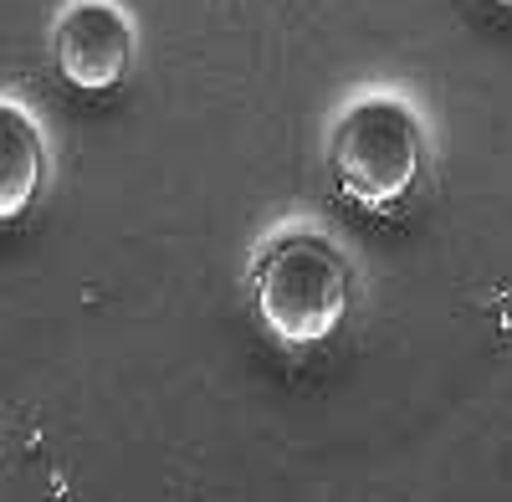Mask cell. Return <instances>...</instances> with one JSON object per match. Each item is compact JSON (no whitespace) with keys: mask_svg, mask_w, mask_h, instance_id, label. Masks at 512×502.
Here are the masks:
<instances>
[{"mask_svg":"<svg viewBox=\"0 0 512 502\" xmlns=\"http://www.w3.org/2000/svg\"><path fill=\"white\" fill-rule=\"evenodd\" d=\"M256 313L267 333L292 349L323 344L354 298L349 257L323 231H287L256 262Z\"/></svg>","mask_w":512,"mask_h":502,"instance_id":"cell-1","label":"cell"},{"mask_svg":"<svg viewBox=\"0 0 512 502\" xmlns=\"http://www.w3.org/2000/svg\"><path fill=\"white\" fill-rule=\"evenodd\" d=\"M420 123L400 98H359L333 129V180L364 211H395L420 180Z\"/></svg>","mask_w":512,"mask_h":502,"instance_id":"cell-2","label":"cell"},{"mask_svg":"<svg viewBox=\"0 0 512 502\" xmlns=\"http://www.w3.org/2000/svg\"><path fill=\"white\" fill-rule=\"evenodd\" d=\"M52 57L77 93H113L134 62V26L113 0H72L52 26Z\"/></svg>","mask_w":512,"mask_h":502,"instance_id":"cell-3","label":"cell"},{"mask_svg":"<svg viewBox=\"0 0 512 502\" xmlns=\"http://www.w3.org/2000/svg\"><path fill=\"white\" fill-rule=\"evenodd\" d=\"M41 164H47V154H41L36 123L16 103H0V221H16L36 200Z\"/></svg>","mask_w":512,"mask_h":502,"instance_id":"cell-4","label":"cell"},{"mask_svg":"<svg viewBox=\"0 0 512 502\" xmlns=\"http://www.w3.org/2000/svg\"><path fill=\"white\" fill-rule=\"evenodd\" d=\"M497 6H512V0H497Z\"/></svg>","mask_w":512,"mask_h":502,"instance_id":"cell-5","label":"cell"}]
</instances>
